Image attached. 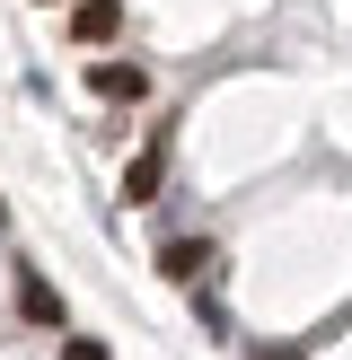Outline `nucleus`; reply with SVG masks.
Wrapping results in <instances>:
<instances>
[{"mask_svg": "<svg viewBox=\"0 0 352 360\" xmlns=\"http://www.w3.org/2000/svg\"><path fill=\"white\" fill-rule=\"evenodd\" d=\"M194 316H203V326H211V334H229V299H220V290H211V281H203V290H194Z\"/></svg>", "mask_w": 352, "mask_h": 360, "instance_id": "423d86ee", "label": "nucleus"}, {"mask_svg": "<svg viewBox=\"0 0 352 360\" xmlns=\"http://www.w3.org/2000/svg\"><path fill=\"white\" fill-rule=\"evenodd\" d=\"M115 35H123V0H80V9H70V44L106 53Z\"/></svg>", "mask_w": 352, "mask_h": 360, "instance_id": "7ed1b4c3", "label": "nucleus"}, {"mask_svg": "<svg viewBox=\"0 0 352 360\" xmlns=\"http://www.w3.org/2000/svg\"><path fill=\"white\" fill-rule=\"evenodd\" d=\"M62 360H106V343H97V334H70V343H62Z\"/></svg>", "mask_w": 352, "mask_h": 360, "instance_id": "0eeeda50", "label": "nucleus"}, {"mask_svg": "<svg viewBox=\"0 0 352 360\" xmlns=\"http://www.w3.org/2000/svg\"><path fill=\"white\" fill-rule=\"evenodd\" d=\"M18 316H27V326H62V290H53L44 273H18Z\"/></svg>", "mask_w": 352, "mask_h": 360, "instance_id": "39448f33", "label": "nucleus"}, {"mask_svg": "<svg viewBox=\"0 0 352 360\" xmlns=\"http://www.w3.org/2000/svg\"><path fill=\"white\" fill-rule=\"evenodd\" d=\"M88 97H106V105H141V97H150V70H141V62H115V53H106V62L88 70Z\"/></svg>", "mask_w": 352, "mask_h": 360, "instance_id": "f03ea898", "label": "nucleus"}, {"mask_svg": "<svg viewBox=\"0 0 352 360\" xmlns=\"http://www.w3.org/2000/svg\"><path fill=\"white\" fill-rule=\"evenodd\" d=\"M168 141H176V132H158L150 150L123 167V193H132V202H158V185H168Z\"/></svg>", "mask_w": 352, "mask_h": 360, "instance_id": "20e7f679", "label": "nucleus"}, {"mask_svg": "<svg viewBox=\"0 0 352 360\" xmlns=\"http://www.w3.org/2000/svg\"><path fill=\"white\" fill-rule=\"evenodd\" d=\"M0 220H9V211H0Z\"/></svg>", "mask_w": 352, "mask_h": 360, "instance_id": "1a4fd4ad", "label": "nucleus"}, {"mask_svg": "<svg viewBox=\"0 0 352 360\" xmlns=\"http://www.w3.org/2000/svg\"><path fill=\"white\" fill-rule=\"evenodd\" d=\"M211 264H220V246H211V238H158V273L185 281V290H203Z\"/></svg>", "mask_w": 352, "mask_h": 360, "instance_id": "f257e3e1", "label": "nucleus"}, {"mask_svg": "<svg viewBox=\"0 0 352 360\" xmlns=\"http://www.w3.org/2000/svg\"><path fill=\"white\" fill-rule=\"evenodd\" d=\"M256 360H299V352H256Z\"/></svg>", "mask_w": 352, "mask_h": 360, "instance_id": "6e6552de", "label": "nucleus"}]
</instances>
